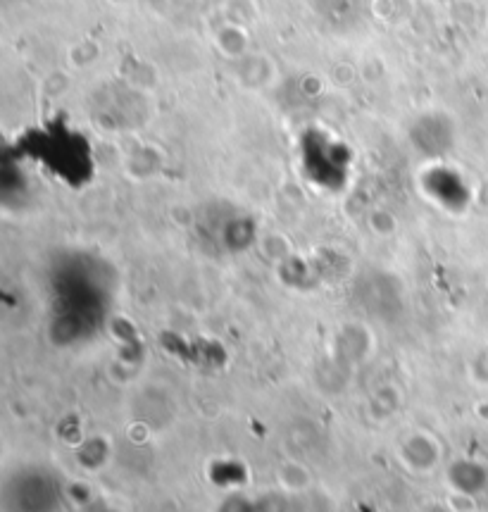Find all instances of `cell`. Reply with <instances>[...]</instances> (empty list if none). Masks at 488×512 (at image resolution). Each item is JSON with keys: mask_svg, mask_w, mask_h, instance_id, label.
<instances>
[{"mask_svg": "<svg viewBox=\"0 0 488 512\" xmlns=\"http://www.w3.org/2000/svg\"><path fill=\"white\" fill-rule=\"evenodd\" d=\"M17 153L72 189L89 184L96 172L91 141L84 131L58 115L24 131L17 141Z\"/></svg>", "mask_w": 488, "mask_h": 512, "instance_id": "cell-1", "label": "cell"}]
</instances>
